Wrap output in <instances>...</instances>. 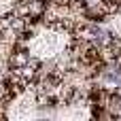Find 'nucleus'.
<instances>
[{"label": "nucleus", "mask_w": 121, "mask_h": 121, "mask_svg": "<svg viewBox=\"0 0 121 121\" xmlns=\"http://www.w3.org/2000/svg\"><path fill=\"white\" fill-rule=\"evenodd\" d=\"M106 108H108V113L113 115V119H121V96L117 94V91H113V94H111Z\"/></svg>", "instance_id": "1"}]
</instances>
